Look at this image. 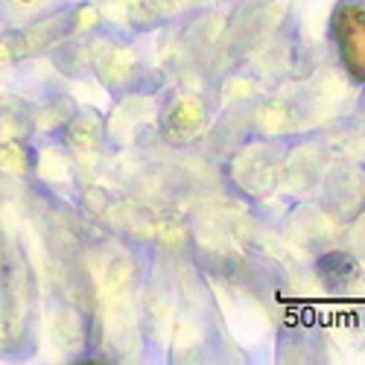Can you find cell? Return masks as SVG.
<instances>
[{"label":"cell","instance_id":"cell-1","mask_svg":"<svg viewBox=\"0 0 365 365\" xmlns=\"http://www.w3.org/2000/svg\"><path fill=\"white\" fill-rule=\"evenodd\" d=\"M336 41L345 65L354 76L365 79V12L348 6L336 18Z\"/></svg>","mask_w":365,"mask_h":365}]
</instances>
